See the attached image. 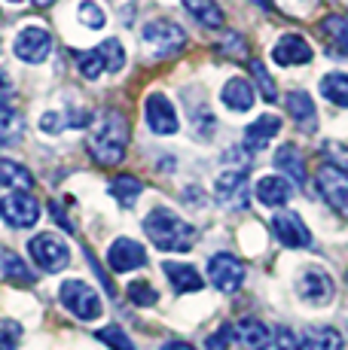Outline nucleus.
<instances>
[{
  "instance_id": "obj_5",
  "label": "nucleus",
  "mask_w": 348,
  "mask_h": 350,
  "mask_svg": "<svg viewBox=\"0 0 348 350\" xmlns=\"http://www.w3.org/2000/svg\"><path fill=\"white\" fill-rule=\"evenodd\" d=\"M314 186H318L321 198L327 201V207L348 219V171L345 167L321 165L318 171H314Z\"/></svg>"
},
{
  "instance_id": "obj_9",
  "label": "nucleus",
  "mask_w": 348,
  "mask_h": 350,
  "mask_svg": "<svg viewBox=\"0 0 348 350\" xmlns=\"http://www.w3.org/2000/svg\"><path fill=\"white\" fill-rule=\"evenodd\" d=\"M12 52H16L25 64H43L52 52V33L46 28H37V25H28L25 31H18L16 43H12Z\"/></svg>"
},
{
  "instance_id": "obj_22",
  "label": "nucleus",
  "mask_w": 348,
  "mask_h": 350,
  "mask_svg": "<svg viewBox=\"0 0 348 350\" xmlns=\"http://www.w3.org/2000/svg\"><path fill=\"white\" fill-rule=\"evenodd\" d=\"M278 131H281V116L266 113V116H260L257 122H251L245 128V146L247 150H266Z\"/></svg>"
},
{
  "instance_id": "obj_38",
  "label": "nucleus",
  "mask_w": 348,
  "mask_h": 350,
  "mask_svg": "<svg viewBox=\"0 0 348 350\" xmlns=\"http://www.w3.org/2000/svg\"><path fill=\"white\" fill-rule=\"evenodd\" d=\"M220 52L229 58H247V46H245V37L238 33H226L223 43H220Z\"/></svg>"
},
{
  "instance_id": "obj_36",
  "label": "nucleus",
  "mask_w": 348,
  "mask_h": 350,
  "mask_svg": "<svg viewBox=\"0 0 348 350\" xmlns=\"http://www.w3.org/2000/svg\"><path fill=\"white\" fill-rule=\"evenodd\" d=\"M251 73H253V79H257V89L263 92V98L266 100H278V85L272 83V77H269V70L263 67V62H251Z\"/></svg>"
},
{
  "instance_id": "obj_2",
  "label": "nucleus",
  "mask_w": 348,
  "mask_h": 350,
  "mask_svg": "<svg viewBox=\"0 0 348 350\" xmlns=\"http://www.w3.org/2000/svg\"><path fill=\"white\" fill-rule=\"evenodd\" d=\"M129 119L119 110H110L98 119V128L89 137V156L104 167H113L125 159V150H129Z\"/></svg>"
},
{
  "instance_id": "obj_43",
  "label": "nucleus",
  "mask_w": 348,
  "mask_h": 350,
  "mask_svg": "<svg viewBox=\"0 0 348 350\" xmlns=\"http://www.w3.org/2000/svg\"><path fill=\"white\" fill-rule=\"evenodd\" d=\"M49 211H52V217H55V223H62L64 228H68V232H71V219L68 217H64V211H62V207H58V201H49Z\"/></svg>"
},
{
  "instance_id": "obj_24",
  "label": "nucleus",
  "mask_w": 348,
  "mask_h": 350,
  "mask_svg": "<svg viewBox=\"0 0 348 350\" xmlns=\"http://www.w3.org/2000/svg\"><path fill=\"white\" fill-rule=\"evenodd\" d=\"M275 167H278V171H284L287 180H293V183H299V186L306 183V159H303V152H299L293 144H281L278 146Z\"/></svg>"
},
{
  "instance_id": "obj_19",
  "label": "nucleus",
  "mask_w": 348,
  "mask_h": 350,
  "mask_svg": "<svg viewBox=\"0 0 348 350\" xmlns=\"http://www.w3.org/2000/svg\"><path fill=\"white\" fill-rule=\"evenodd\" d=\"M220 100H223L229 110L247 113L253 107V100H257V89H253L245 77H232L229 83L223 85V92H220Z\"/></svg>"
},
{
  "instance_id": "obj_34",
  "label": "nucleus",
  "mask_w": 348,
  "mask_h": 350,
  "mask_svg": "<svg viewBox=\"0 0 348 350\" xmlns=\"http://www.w3.org/2000/svg\"><path fill=\"white\" fill-rule=\"evenodd\" d=\"M77 12H79V22L86 25V28H92V31H101L104 28V10L98 3H92V0H83V3L77 6Z\"/></svg>"
},
{
  "instance_id": "obj_14",
  "label": "nucleus",
  "mask_w": 348,
  "mask_h": 350,
  "mask_svg": "<svg viewBox=\"0 0 348 350\" xmlns=\"http://www.w3.org/2000/svg\"><path fill=\"white\" fill-rule=\"evenodd\" d=\"M272 228H275L278 241L290 250H303V247H312V232L309 226L303 223V217L293 211H284V213H275L272 219Z\"/></svg>"
},
{
  "instance_id": "obj_49",
  "label": "nucleus",
  "mask_w": 348,
  "mask_h": 350,
  "mask_svg": "<svg viewBox=\"0 0 348 350\" xmlns=\"http://www.w3.org/2000/svg\"><path fill=\"white\" fill-rule=\"evenodd\" d=\"M0 52H3V46H0Z\"/></svg>"
},
{
  "instance_id": "obj_30",
  "label": "nucleus",
  "mask_w": 348,
  "mask_h": 350,
  "mask_svg": "<svg viewBox=\"0 0 348 350\" xmlns=\"http://www.w3.org/2000/svg\"><path fill=\"white\" fill-rule=\"evenodd\" d=\"M321 95L330 100V104L348 110V73H339V70L327 73V77L321 79Z\"/></svg>"
},
{
  "instance_id": "obj_31",
  "label": "nucleus",
  "mask_w": 348,
  "mask_h": 350,
  "mask_svg": "<svg viewBox=\"0 0 348 350\" xmlns=\"http://www.w3.org/2000/svg\"><path fill=\"white\" fill-rule=\"evenodd\" d=\"M321 31H324L327 37L333 40V49H336L339 55L348 58V18H343V16H327L324 22H321Z\"/></svg>"
},
{
  "instance_id": "obj_44",
  "label": "nucleus",
  "mask_w": 348,
  "mask_h": 350,
  "mask_svg": "<svg viewBox=\"0 0 348 350\" xmlns=\"http://www.w3.org/2000/svg\"><path fill=\"white\" fill-rule=\"evenodd\" d=\"M10 92H12V83H10V77H6V73L0 70V98H3V95H10Z\"/></svg>"
},
{
  "instance_id": "obj_17",
  "label": "nucleus",
  "mask_w": 348,
  "mask_h": 350,
  "mask_svg": "<svg viewBox=\"0 0 348 350\" xmlns=\"http://www.w3.org/2000/svg\"><path fill=\"white\" fill-rule=\"evenodd\" d=\"M257 201L266 207H284L287 201L293 198V183L287 177H260L257 180Z\"/></svg>"
},
{
  "instance_id": "obj_46",
  "label": "nucleus",
  "mask_w": 348,
  "mask_h": 350,
  "mask_svg": "<svg viewBox=\"0 0 348 350\" xmlns=\"http://www.w3.org/2000/svg\"><path fill=\"white\" fill-rule=\"evenodd\" d=\"M31 3L40 6V10H46V6H52V3H55V0H31Z\"/></svg>"
},
{
  "instance_id": "obj_35",
  "label": "nucleus",
  "mask_w": 348,
  "mask_h": 350,
  "mask_svg": "<svg viewBox=\"0 0 348 350\" xmlns=\"http://www.w3.org/2000/svg\"><path fill=\"white\" fill-rule=\"evenodd\" d=\"M22 341V326L10 317H0V350H18Z\"/></svg>"
},
{
  "instance_id": "obj_10",
  "label": "nucleus",
  "mask_w": 348,
  "mask_h": 350,
  "mask_svg": "<svg viewBox=\"0 0 348 350\" xmlns=\"http://www.w3.org/2000/svg\"><path fill=\"white\" fill-rule=\"evenodd\" d=\"M208 280L220 293H236L245 284V265L232 253H217L208 259Z\"/></svg>"
},
{
  "instance_id": "obj_26",
  "label": "nucleus",
  "mask_w": 348,
  "mask_h": 350,
  "mask_svg": "<svg viewBox=\"0 0 348 350\" xmlns=\"http://www.w3.org/2000/svg\"><path fill=\"white\" fill-rule=\"evenodd\" d=\"M180 3H184V10L190 12L199 25H205V28H220V25H223V10H220L214 0H180Z\"/></svg>"
},
{
  "instance_id": "obj_6",
  "label": "nucleus",
  "mask_w": 348,
  "mask_h": 350,
  "mask_svg": "<svg viewBox=\"0 0 348 350\" xmlns=\"http://www.w3.org/2000/svg\"><path fill=\"white\" fill-rule=\"evenodd\" d=\"M28 253L31 259H34L37 268H43V271L55 274V271H64V268L71 265V247L64 244V238H58V234H37V238L28 241Z\"/></svg>"
},
{
  "instance_id": "obj_11",
  "label": "nucleus",
  "mask_w": 348,
  "mask_h": 350,
  "mask_svg": "<svg viewBox=\"0 0 348 350\" xmlns=\"http://www.w3.org/2000/svg\"><path fill=\"white\" fill-rule=\"evenodd\" d=\"M333 293H336L333 278L327 271H321V268H306V271L299 274V280H297V295L303 301H309V305H314V308L330 305Z\"/></svg>"
},
{
  "instance_id": "obj_32",
  "label": "nucleus",
  "mask_w": 348,
  "mask_h": 350,
  "mask_svg": "<svg viewBox=\"0 0 348 350\" xmlns=\"http://www.w3.org/2000/svg\"><path fill=\"white\" fill-rule=\"evenodd\" d=\"M125 293H129L132 305H138V308H153L159 301V293L150 284H147V280H135V284H129Z\"/></svg>"
},
{
  "instance_id": "obj_4",
  "label": "nucleus",
  "mask_w": 348,
  "mask_h": 350,
  "mask_svg": "<svg viewBox=\"0 0 348 350\" xmlns=\"http://www.w3.org/2000/svg\"><path fill=\"white\" fill-rule=\"evenodd\" d=\"M58 299H62V305L68 308L77 320H98L104 311L101 305V295L95 293L86 280H64L62 289H58Z\"/></svg>"
},
{
  "instance_id": "obj_25",
  "label": "nucleus",
  "mask_w": 348,
  "mask_h": 350,
  "mask_svg": "<svg viewBox=\"0 0 348 350\" xmlns=\"http://www.w3.org/2000/svg\"><path fill=\"white\" fill-rule=\"evenodd\" d=\"M0 186H10L12 192H28L34 186V174L18 161L0 159Z\"/></svg>"
},
{
  "instance_id": "obj_21",
  "label": "nucleus",
  "mask_w": 348,
  "mask_h": 350,
  "mask_svg": "<svg viewBox=\"0 0 348 350\" xmlns=\"http://www.w3.org/2000/svg\"><path fill=\"white\" fill-rule=\"evenodd\" d=\"M162 271H165V278L171 280L174 293H199V289L205 286L202 274L192 265H186V262H162Z\"/></svg>"
},
{
  "instance_id": "obj_39",
  "label": "nucleus",
  "mask_w": 348,
  "mask_h": 350,
  "mask_svg": "<svg viewBox=\"0 0 348 350\" xmlns=\"http://www.w3.org/2000/svg\"><path fill=\"white\" fill-rule=\"evenodd\" d=\"M229 338H232V329L220 326L217 332H211L208 338H205V350H229Z\"/></svg>"
},
{
  "instance_id": "obj_40",
  "label": "nucleus",
  "mask_w": 348,
  "mask_h": 350,
  "mask_svg": "<svg viewBox=\"0 0 348 350\" xmlns=\"http://www.w3.org/2000/svg\"><path fill=\"white\" fill-rule=\"evenodd\" d=\"M272 341H275L278 350H299V338H297V335H293L287 326H278L275 335H272Z\"/></svg>"
},
{
  "instance_id": "obj_42",
  "label": "nucleus",
  "mask_w": 348,
  "mask_h": 350,
  "mask_svg": "<svg viewBox=\"0 0 348 350\" xmlns=\"http://www.w3.org/2000/svg\"><path fill=\"white\" fill-rule=\"evenodd\" d=\"M40 128L49 134H58L62 128H68V119H62V113H46V116L40 119Z\"/></svg>"
},
{
  "instance_id": "obj_33",
  "label": "nucleus",
  "mask_w": 348,
  "mask_h": 350,
  "mask_svg": "<svg viewBox=\"0 0 348 350\" xmlns=\"http://www.w3.org/2000/svg\"><path fill=\"white\" fill-rule=\"evenodd\" d=\"M101 345L107 347H113V350H138L135 345H132V338L123 332L119 326H104V329H98V335H95Z\"/></svg>"
},
{
  "instance_id": "obj_45",
  "label": "nucleus",
  "mask_w": 348,
  "mask_h": 350,
  "mask_svg": "<svg viewBox=\"0 0 348 350\" xmlns=\"http://www.w3.org/2000/svg\"><path fill=\"white\" fill-rule=\"evenodd\" d=\"M162 350H196V347L186 345V341H169V345H162Z\"/></svg>"
},
{
  "instance_id": "obj_15",
  "label": "nucleus",
  "mask_w": 348,
  "mask_h": 350,
  "mask_svg": "<svg viewBox=\"0 0 348 350\" xmlns=\"http://www.w3.org/2000/svg\"><path fill=\"white\" fill-rule=\"evenodd\" d=\"M107 265H110L116 274L135 271V268L147 265V250L132 238H116L110 244V250H107Z\"/></svg>"
},
{
  "instance_id": "obj_7",
  "label": "nucleus",
  "mask_w": 348,
  "mask_h": 350,
  "mask_svg": "<svg viewBox=\"0 0 348 350\" xmlns=\"http://www.w3.org/2000/svg\"><path fill=\"white\" fill-rule=\"evenodd\" d=\"M140 37L156 55H174L186 46V31L171 18H153L140 28Z\"/></svg>"
},
{
  "instance_id": "obj_37",
  "label": "nucleus",
  "mask_w": 348,
  "mask_h": 350,
  "mask_svg": "<svg viewBox=\"0 0 348 350\" xmlns=\"http://www.w3.org/2000/svg\"><path fill=\"white\" fill-rule=\"evenodd\" d=\"M275 3L287 12V16H293V18H306V16H309V12L314 10V6H318V0H275Z\"/></svg>"
},
{
  "instance_id": "obj_8",
  "label": "nucleus",
  "mask_w": 348,
  "mask_h": 350,
  "mask_svg": "<svg viewBox=\"0 0 348 350\" xmlns=\"http://www.w3.org/2000/svg\"><path fill=\"white\" fill-rule=\"evenodd\" d=\"M0 217L12 228H31L40 219V201L31 192H10L0 201Z\"/></svg>"
},
{
  "instance_id": "obj_29",
  "label": "nucleus",
  "mask_w": 348,
  "mask_h": 350,
  "mask_svg": "<svg viewBox=\"0 0 348 350\" xmlns=\"http://www.w3.org/2000/svg\"><path fill=\"white\" fill-rule=\"evenodd\" d=\"M25 134V122L16 107L0 100V144H18Z\"/></svg>"
},
{
  "instance_id": "obj_3",
  "label": "nucleus",
  "mask_w": 348,
  "mask_h": 350,
  "mask_svg": "<svg viewBox=\"0 0 348 350\" xmlns=\"http://www.w3.org/2000/svg\"><path fill=\"white\" fill-rule=\"evenodd\" d=\"M77 64H79V73L86 79H98L101 73H119L125 67V49L119 40H104L98 49H89V52H79L77 55Z\"/></svg>"
},
{
  "instance_id": "obj_48",
  "label": "nucleus",
  "mask_w": 348,
  "mask_h": 350,
  "mask_svg": "<svg viewBox=\"0 0 348 350\" xmlns=\"http://www.w3.org/2000/svg\"><path fill=\"white\" fill-rule=\"evenodd\" d=\"M10 3H22V0H10Z\"/></svg>"
},
{
  "instance_id": "obj_47",
  "label": "nucleus",
  "mask_w": 348,
  "mask_h": 350,
  "mask_svg": "<svg viewBox=\"0 0 348 350\" xmlns=\"http://www.w3.org/2000/svg\"><path fill=\"white\" fill-rule=\"evenodd\" d=\"M251 3H257V6H263V10H269L272 0H251Z\"/></svg>"
},
{
  "instance_id": "obj_16",
  "label": "nucleus",
  "mask_w": 348,
  "mask_h": 350,
  "mask_svg": "<svg viewBox=\"0 0 348 350\" xmlns=\"http://www.w3.org/2000/svg\"><path fill=\"white\" fill-rule=\"evenodd\" d=\"M314 58V49L306 43V37L299 33H284V37L275 43L272 49V62L281 67H299V64H309Z\"/></svg>"
},
{
  "instance_id": "obj_12",
  "label": "nucleus",
  "mask_w": 348,
  "mask_h": 350,
  "mask_svg": "<svg viewBox=\"0 0 348 350\" xmlns=\"http://www.w3.org/2000/svg\"><path fill=\"white\" fill-rule=\"evenodd\" d=\"M144 116H147V125L150 131L156 134H174L180 128V119H177V110L162 92H150L144 100Z\"/></svg>"
},
{
  "instance_id": "obj_13",
  "label": "nucleus",
  "mask_w": 348,
  "mask_h": 350,
  "mask_svg": "<svg viewBox=\"0 0 348 350\" xmlns=\"http://www.w3.org/2000/svg\"><path fill=\"white\" fill-rule=\"evenodd\" d=\"M214 198L226 211H245L247 207V174L245 171H226L214 183Z\"/></svg>"
},
{
  "instance_id": "obj_23",
  "label": "nucleus",
  "mask_w": 348,
  "mask_h": 350,
  "mask_svg": "<svg viewBox=\"0 0 348 350\" xmlns=\"http://www.w3.org/2000/svg\"><path fill=\"white\" fill-rule=\"evenodd\" d=\"M299 350H345V345L333 326H309L299 335Z\"/></svg>"
},
{
  "instance_id": "obj_41",
  "label": "nucleus",
  "mask_w": 348,
  "mask_h": 350,
  "mask_svg": "<svg viewBox=\"0 0 348 350\" xmlns=\"http://www.w3.org/2000/svg\"><path fill=\"white\" fill-rule=\"evenodd\" d=\"M192 125H196V134L199 137H208V134L217 128V122H214V116L208 110H199L196 116H192Z\"/></svg>"
},
{
  "instance_id": "obj_28",
  "label": "nucleus",
  "mask_w": 348,
  "mask_h": 350,
  "mask_svg": "<svg viewBox=\"0 0 348 350\" xmlns=\"http://www.w3.org/2000/svg\"><path fill=\"white\" fill-rule=\"evenodd\" d=\"M107 189H110V195L123 207H132L140 198V192H144V183H140L138 177H132V174H119V177L110 180V186H107Z\"/></svg>"
},
{
  "instance_id": "obj_20",
  "label": "nucleus",
  "mask_w": 348,
  "mask_h": 350,
  "mask_svg": "<svg viewBox=\"0 0 348 350\" xmlns=\"http://www.w3.org/2000/svg\"><path fill=\"white\" fill-rule=\"evenodd\" d=\"M236 338L242 341L247 350H269L272 347V332L263 320H253V317H245L236 323Z\"/></svg>"
},
{
  "instance_id": "obj_27",
  "label": "nucleus",
  "mask_w": 348,
  "mask_h": 350,
  "mask_svg": "<svg viewBox=\"0 0 348 350\" xmlns=\"http://www.w3.org/2000/svg\"><path fill=\"white\" fill-rule=\"evenodd\" d=\"M0 271H3V278L10 280V284H22V286L34 284V271L12 250H0Z\"/></svg>"
},
{
  "instance_id": "obj_50",
  "label": "nucleus",
  "mask_w": 348,
  "mask_h": 350,
  "mask_svg": "<svg viewBox=\"0 0 348 350\" xmlns=\"http://www.w3.org/2000/svg\"><path fill=\"white\" fill-rule=\"evenodd\" d=\"M345 280H348V278H345Z\"/></svg>"
},
{
  "instance_id": "obj_18",
  "label": "nucleus",
  "mask_w": 348,
  "mask_h": 350,
  "mask_svg": "<svg viewBox=\"0 0 348 350\" xmlns=\"http://www.w3.org/2000/svg\"><path fill=\"white\" fill-rule=\"evenodd\" d=\"M284 107H287V116L303 128V131H314V128H318V110H314L312 95H306V92H299V89L287 92Z\"/></svg>"
},
{
  "instance_id": "obj_1",
  "label": "nucleus",
  "mask_w": 348,
  "mask_h": 350,
  "mask_svg": "<svg viewBox=\"0 0 348 350\" xmlns=\"http://www.w3.org/2000/svg\"><path fill=\"white\" fill-rule=\"evenodd\" d=\"M144 232L153 241V247L165 253H186L196 244V228L169 207H153L144 217Z\"/></svg>"
}]
</instances>
